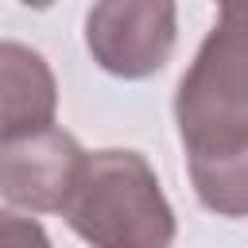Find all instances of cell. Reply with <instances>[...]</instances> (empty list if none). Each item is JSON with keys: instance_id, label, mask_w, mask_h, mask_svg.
I'll list each match as a JSON object with an SVG mask.
<instances>
[{"instance_id": "obj_4", "label": "cell", "mask_w": 248, "mask_h": 248, "mask_svg": "<svg viewBox=\"0 0 248 248\" xmlns=\"http://www.w3.org/2000/svg\"><path fill=\"white\" fill-rule=\"evenodd\" d=\"M81 163H85V151L70 132H58V128L8 140L0 155V190L12 205L62 213Z\"/></svg>"}, {"instance_id": "obj_3", "label": "cell", "mask_w": 248, "mask_h": 248, "mask_svg": "<svg viewBox=\"0 0 248 248\" xmlns=\"http://www.w3.org/2000/svg\"><path fill=\"white\" fill-rule=\"evenodd\" d=\"M85 43L101 70L147 78L174 50V4H97L85 16Z\"/></svg>"}, {"instance_id": "obj_5", "label": "cell", "mask_w": 248, "mask_h": 248, "mask_svg": "<svg viewBox=\"0 0 248 248\" xmlns=\"http://www.w3.org/2000/svg\"><path fill=\"white\" fill-rule=\"evenodd\" d=\"M0 112H4V143L54 128V78L46 62L19 46H0Z\"/></svg>"}, {"instance_id": "obj_2", "label": "cell", "mask_w": 248, "mask_h": 248, "mask_svg": "<svg viewBox=\"0 0 248 248\" xmlns=\"http://www.w3.org/2000/svg\"><path fill=\"white\" fill-rule=\"evenodd\" d=\"M62 217L93 248H170L174 240V213L136 151L85 155Z\"/></svg>"}, {"instance_id": "obj_6", "label": "cell", "mask_w": 248, "mask_h": 248, "mask_svg": "<svg viewBox=\"0 0 248 248\" xmlns=\"http://www.w3.org/2000/svg\"><path fill=\"white\" fill-rule=\"evenodd\" d=\"M190 178L205 209L225 217H248V147L221 159H190Z\"/></svg>"}, {"instance_id": "obj_7", "label": "cell", "mask_w": 248, "mask_h": 248, "mask_svg": "<svg viewBox=\"0 0 248 248\" xmlns=\"http://www.w3.org/2000/svg\"><path fill=\"white\" fill-rule=\"evenodd\" d=\"M0 248H50L39 221H27L19 213H4L0 221Z\"/></svg>"}, {"instance_id": "obj_1", "label": "cell", "mask_w": 248, "mask_h": 248, "mask_svg": "<svg viewBox=\"0 0 248 248\" xmlns=\"http://www.w3.org/2000/svg\"><path fill=\"white\" fill-rule=\"evenodd\" d=\"M190 159H221L248 147V4H221L194 66L174 97Z\"/></svg>"}]
</instances>
